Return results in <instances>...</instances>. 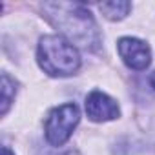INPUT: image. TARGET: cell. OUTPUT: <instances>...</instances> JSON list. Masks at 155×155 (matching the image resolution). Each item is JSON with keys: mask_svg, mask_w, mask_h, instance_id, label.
Instances as JSON below:
<instances>
[{"mask_svg": "<svg viewBox=\"0 0 155 155\" xmlns=\"http://www.w3.org/2000/svg\"><path fill=\"white\" fill-rule=\"evenodd\" d=\"M37 62L49 77H69L79 71L81 55L62 35H46L38 40Z\"/></svg>", "mask_w": 155, "mask_h": 155, "instance_id": "obj_2", "label": "cell"}, {"mask_svg": "<svg viewBox=\"0 0 155 155\" xmlns=\"http://www.w3.org/2000/svg\"><path fill=\"white\" fill-rule=\"evenodd\" d=\"M17 88H15V81L8 73H2V115L8 113L13 99H15Z\"/></svg>", "mask_w": 155, "mask_h": 155, "instance_id": "obj_7", "label": "cell"}, {"mask_svg": "<svg viewBox=\"0 0 155 155\" xmlns=\"http://www.w3.org/2000/svg\"><path fill=\"white\" fill-rule=\"evenodd\" d=\"M42 9L46 13V18L60 33H64V38L90 51L99 49L101 46L99 28L88 8L71 2H46Z\"/></svg>", "mask_w": 155, "mask_h": 155, "instance_id": "obj_1", "label": "cell"}, {"mask_svg": "<svg viewBox=\"0 0 155 155\" xmlns=\"http://www.w3.org/2000/svg\"><path fill=\"white\" fill-rule=\"evenodd\" d=\"M2 155H15V153H13L9 148H6V146H4V148H2Z\"/></svg>", "mask_w": 155, "mask_h": 155, "instance_id": "obj_8", "label": "cell"}, {"mask_svg": "<svg viewBox=\"0 0 155 155\" xmlns=\"http://www.w3.org/2000/svg\"><path fill=\"white\" fill-rule=\"evenodd\" d=\"M117 49L124 64L135 71L146 69L151 62V51L144 40H139L133 37H122L117 42Z\"/></svg>", "mask_w": 155, "mask_h": 155, "instance_id": "obj_4", "label": "cell"}, {"mask_svg": "<svg viewBox=\"0 0 155 155\" xmlns=\"http://www.w3.org/2000/svg\"><path fill=\"white\" fill-rule=\"evenodd\" d=\"M79 120H81V111L77 108V104L68 102V104L55 108L48 115L46 124H44L46 140L51 146H62L71 137V133L77 128Z\"/></svg>", "mask_w": 155, "mask_h": 155, "instance_id": "obj_3", "label": "cell"}, {"mask_svg": "<svg viewBox=\"0 0 155 155\" xmlns=\"http://www.w3.org/2000/svg\"><path fill=\"white\" fill-rule=\"evenodd\" d=\"M68 155H81V153H79V151H69Z\"/></svg>", "mask_w": 155, "mask_h": 155, "instance_id": "obj_10", "label": "cell"}, {"mask_svg": "<svg viewBox=\"0 0 155 155\" xmlns=\"http://www.w3.org/2000/svg\"><path fill=\"white\" fill-rule=\"evenodd\" d=\"M150 82H151V86H153V88H155V73H153V75H151V79H150Z\"/></svg>", "mask_w": 155, "mask_h": 155, "instance_id": "obj_9", "label": "cell"}, {"mask_svg": "<svg viewBox=\"0 0 155 155\" xmlns=\"http://www.w3.org/2000/svg\"><path fill=\"white\" fill-rule=\"evenodd\" d=\"M101 13L108 18V20H122L130 9H131V4L130 2H124V0H111V2H102L99 6Z\"/></svg>", "mask_w": 155, "mask_h": 155, "instance_id": "obj_6", "label": "cell"}, {"mask_svg": "<svg viewBox=\"0 0 155 155\" xmlns=\"http://www.w3.org/2000/svg\"><path fill=\"white\" fill-rule=\"evenodd\" d=\"M86 113L93 122H106L119 117V104L102 91H91L86 97Z\"/></svg>", "mask_w": 155, "mask_h": 155, "instance_id": "obj_5", "label": "cell"}]
</instances>
